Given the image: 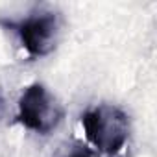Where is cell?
Here are the masks:
<instances>
[{
    "instance_id": "cell-4",
    "label": "cell",
    "mask_w": 157,
    "mask_h": 157,
    "mask_svg": "<svg viewBox=\"0 0 157 157\" xmlns=\"http://www.w3.org/2000/svg\"><path fill=\"white\" fill-rule=\"evenodd\" d=\"M61 157H100V153L93 148H89L87 144H82V142H76L65 155Z\"/></svg>"
},
{
    "instance_id": "cell-1",
    "label": "cell",
    "mask_w": 157,
    "mask_h": 157,
    "mask_svg": "<svg viewBox=\"0 0 157 157\" xmlns=\"http://www.w3.org/2000/svg\"><path fill=\"white\" fill-rule=\"evenodd\" d=\"M82 126L85 137L96 148L109 155L118 153L129 137V118L128 115L111 104H102L82 117Z\"/></svg>"
},
{
    "instance_id": "cell-2",
    "label": "cell",
    "mask_w": 157,
    "mask_h": 157,
    "mask_svg": "<svg viewBox=\"0 0 157 157\" xmlns=\"http://www.w3.org/2000/svg\"><path fill=\"white\" fill-rule=\"evenodd\" d=\"M63 117H65V111L61 104L41 83L28 85L19 98L17 122H21L24 128L35 133L48 135L59 126Z\"/></svg>"
},
{
    "instance_id": "cell-3",
    "label": "cell",
    "mask_w": 157,
    "mask_h": 157,
    "mask_svg": "<svg viewBox=\"0 0 157 157\" xmlns=\"http://www.w3.org/2000/svg\"><path fill=\"white\" fill-rule=\"evenodd\" d=\"M13 28L32 57H43L56 48L57 33H59V19L56 13H37L30 15L17 24H10Z\"/></svg>"
}]
</instances>
